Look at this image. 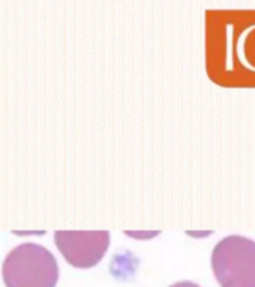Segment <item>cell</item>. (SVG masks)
Segmentation results:
<instances>
[{
  "label": "cell",
  "instance_id": "obj_1",
  "mask_svg": "<svg viewBox=\"0 0 255 287\" xmlns=\"http://www.w3.org/2000/svg\"><path fill=\"white\" fill-rule=\"evenodd\" d=\"M2 277L6 287H56L59 265L45 247L26 242L8 253Z\"/></svg>",
  "mask_w": 255,
  "mask_h": 287
},
{
  "label": "cell",
  "instance_id": "obj_2",
  "mask_svg": "<svg viewBox=\"0 0 255 287\" xmlns=\"http://www.w3.org/2000/svg\"><path fill=\"white\" fill-rule=\"evenodd\" d=\"M212 269L221 287H255V241L242 235L221 239L212 251Z\"/></svg>",
  "mask_w": 255,
  "mask_h": 287
},
{
  "label": "cell",
  "instance_id": "obj_3",
  "mask_svg": "<svg viewBox=\"0 0 255 287\" xmlns=\"http://www.w3.org/2000/svg\"><path fill=\"white\" fill-rule=\"evenodd\" d=\"M54 242L69 265L80 269L96 266L110 245L107 230H57Z\"/></svg>",
  "mask_w": 255,
  "mask_h": 287
},
{
  "label": "cell",
  "instance_id": "obj_4",
  "mask_svg": "<svg viewBox=\"0 0 255 287\" xmlns=\"http://www.w3.org/2000/svg\"><path fill=\"white\" fill-rule=\"evenodd\" d=\"M170 287H200V286L195 284V283H192V281H179V283H176V284H173V286Z\"/></svg>",
  "mask_w": 255,
  "mask_h": 287
}]
</instances>
